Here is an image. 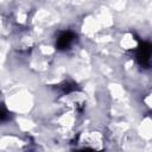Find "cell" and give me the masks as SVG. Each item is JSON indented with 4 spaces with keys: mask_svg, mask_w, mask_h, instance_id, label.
Here are the masks:
<instances>
[{
    "mask_svg": "<svg viewBox=\"0 0 152 152\" xmlns=\"http://www.w3.org/2000/svg\"><path fill=\"white\" fill-rule=\"evenodd\" d=\"M135 58L141 66H144V68L150 66V63H151V45H150V43L140 42V44L138 45L137 52H135Z\"/></svg>",
    "mask_w": 152,
    "mask_h": 152,
    "instance_id": "6da1fadb",
    "label": "cell"
},
{
    "mask_svg": "<svg viewBox=\"0 0 152 152\" xmlns=\"http://www.w3.org/2000/svg\"><path fill=\"white\" fill-rule=\"evenodd\" d=\"M76 34L71 31H63L58 34L57 40H56V49L59 51H66L69 50L72 44L76 40Z\"/></svg>",
    "mask_w": 152,
    "mask_h": 152,
    "instance_id": "7a4b0ae2",
    "label": "cell"
},
{
    "mask_svg": "<svg viewBox=\"0 0 152 152\" xmlns=\"http://www.w3.org/2000/svg\"><path fill=\"white\" fill-rule=\"evenodd\" d=\"M58 88L62 90V93H63V94H69V93H71V91H75V90H76V88H77V86H76L74 82L65 81V82H63L62 84H59V87H58Z\"/></svg>",
    "mask_w": 152,
    "mask_h": 152,
    "instance_id": "3957f363",
    "label": "cell"
},
{
    "mask_svg": "<svg viewBox=\"0 0 152 152\" xmlns=\"http://www.w3.org/2000/svg\"><path fill=\"white\" fill-rule=\"evenodd\" d=\"M10 118H11V115H10L8 110H7L4 106L0 104V124L7 122V121L10 120Z\"/></svg>",
    "mask_w": 152,
    "mask_h": 152,
    "instance_id": "277c9868",
    "label": "cell"
}]
</instances>
